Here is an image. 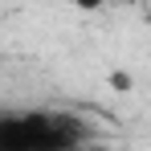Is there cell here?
<instances>
[{
  "instance_id": "obj_3",
  "label": "cell",
  "mask_w": 151,
  "mask_h": 151,
  "mask_svg": "<svg viewBox=\"0 0 151 151\" xmlns=\"http://www.w3.org/2000/svg\"><path fill=\"white\" fill-rule=\"evenodd\" d=\"M74 4H78V8H82V12H98V8H102V4H106V0H74Z\"/></svg>"
},
{
  "instance_id": "obj_2",
  "label": "cell",
  "mask_w": 151,
  "mask_h": 151,
  "mask_svg": "<svg viewBox=\"0 0 151 151\" xmlns=\"http://www.w3.org/2000/svg\"><path fill=\"white\" fill-rule=\"evenodd\" d=\"M110 86L114 90H131V74H110Z\"/></svg>"
},
{
  "instance_id": "obj_1",
  "label": "cell",
  "mask_w": 151,
  "mask_h": 151,
  "mask_svg": "<svg viewBox=\"0 0 151 151\" xmlns=\"http://www.w3.org/2000/svg\"><path fill=\"white\" fill-rule=\"evenodd\" d=\"M94 131L70 110H8L0 114V151H70Z\"/></svg>"
}]
</instances>
